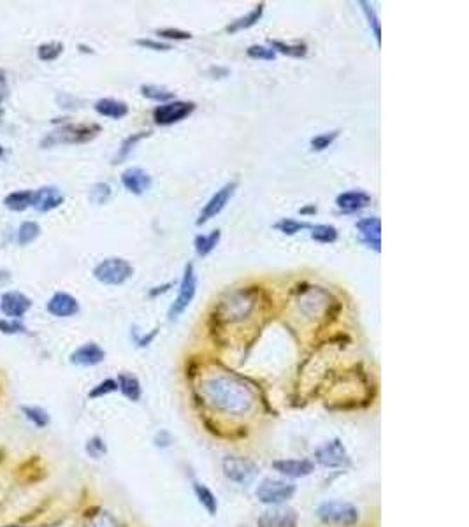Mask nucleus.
<instances>
[{
    "label": "nucleus",
    "mask_w": 469,
    "mask_h": 527,
    "mask_svg": "<svg viewBox=\"0 0 469 527\" xmlns=\"http://www.w3.org/2000/svg\"><path fill=\"white\" fill-rule=\"evenodd\" d=\"M64 53L62 42H46L37 48V58L42 62H55Z\"/></svg>",
    "instance_id": "nucleus-31"
},
{
    "label": "nucleus",
    "mask_w": 469,
    "mask_h": 527,
    "mask_svg": "<svg viewBox=\"0 0 469 527\" xmlns=\"http://www.w3.org/2000/svg\"><path fill=\"white\" fill-rule=\"evenodd\" d=\"M104 359H105L104 350H102L97 343L90 341V343H85V345H81L79 348L74 350V352L71 353L69 361L71 364L79 365V368H92V365L101 364Z\"/></svg>",
    "instance_id": "nucleus-11"
},
{
    "label": "nucleus",
    "mask_w": 469,
    "mask_h": 527,
    "mask_svg": "<svg viewBox=\"0 0 469 527\" xmlns=\"http://www.w3.org/2000/svg\"><path fill=\"white\" fill-rule=\"evenodd\" d=\"M157 36L164 37V39H167V41H188V39H192L190 32H185V30H179V29L157 30Z\"/></svg>",
    "instance_id": "nucleus-42"
},
{
    "label": "nucleus",
    "mask_w": 469,
    "mask_h": 527,
    "mask_svg": "<svg viewBox=\"0 0 469 527\" xmlns=\"http://www.w3.org/2000/svg\"><path fill=\"white\" fill-rule=\"evenodd\" d=\"M101 132V127L92 125H65L57 129L42 141V146L49 148L55 144H79L92 141Z\"/></svg>",
    "instance_id": "nucleus-3"
},
{
    "label": "nucleus",
    "mask_w": 469,
    "mask_h": 527,
    "mask_svg": "<svg viewBox=\"0 0 469 527\" xmlns=\"http://www.w3.org/2000/svg\"><path fill=\"white\" fill-rule=\"evenodd\" d=\"M65 197L57 187H42L34 192L32 207L39 213H48V211L57 209L64 204Z\"/></svg>",
    "instance_id": "nucleus-14"
},
{
    "label": "nucleus",
    "mask_w": 469,
    "mask_h": 527,
    "mask_svg": "<svg viewBox=\"0 0 469 527\" xmlns=\"http://www.w3.org/2000/svg\"><path fill=\"white\" fill-rule=\"evenodd\" d=\"M21 413L37 429H45L49 426L48 411L42 410L41 406H21Z\"/></svg>",
    "instance_id": "nucleus-26"
},
{
    "label": "nucleus",
    "mask_w": 469,
    "mask_h": 527,
    "mask_svg": "<svg viewBox=\"0 0 469 527\" xmlns=\"http://www.w3.org/2000/svg\"><path fill=\"white\" fill-rule=\"evenodd\" d=\"M86 527H120L118 520L114 519L111 513L107 511H101V513H95V515L90 519V522L86 524Z\"/></svg>",
    "instance_id": "nucleus-37"
},
{
    "label": "nucleus",
    "mask_w": 469,
    "mask_h": 527,
    "mask_svg": "<svg viewBox=\"0 0 469 527\" xmlns=\"http://www.w3.org/2000/svg\"><path fill=\"white\" fill-rule=\"evenodd\" d=\"M315 213H316L315 204H312V206L303 207V209H301V215H315Z\"/></svg>",
    "instance_id": "nucleus-45"
},
{
    "label": "nucleus",
    "mask_w": 469,
    "mask_h": 527,
    "mask_svg": "<svg viewBox=\"0 0 469 527\" xmlns=\"http://www.w3.org/2000/svg\"><path fill=\"white\" fill-rule=\"evenodd\" d=\"M0 85H4V73L0 70Z\"/></svg>",
    "instance_id": "nucleus-47"
},
{
    "label": "nucleus",
    "mask_w": 469,
    "mask_h": 527,
    "mask_svg": "<svg viewBox=\"0 0 469 527\" xmlns=\"http://www.w3.org/2000/svg\"><path fill=\"white\" fill-rule=\"evenodd\" d=\"M194 492L195 498L199 499V503L203 504L204 510H206L210 515H216V511H218V499L213 494V491L207 489L204 483L194 482Z\"/></svg>",
    "instance_id": "nucleus-23"
},
{
    "label": "nucleus",
    "mask_w": 469,
    "mask_h": 527,
    "mask_svg": "<svg viewBox=\"0 0 469 527\" xmlns=\"http://www.w3.org/2000/svg\"><path fill=\"white\" fill-rule=\"evenodd\" d=\"M246 55L253 60H275L276 53L271 48L262 44H253L246 49Z\"/></svg>",
    "instance_id": "nucleus-38"
},
{
    "label": "nucleus",
    "mask_w": 469,
    "mask_h": 527,
    "mask_svg": "<svg viewBox=\"0 0 469 527\" xmlns=\"http://www.w3.org/2000/svg\"><path fill=\"white\" fill-rule=\"evenodd\" d=\"M236 188H238V183L232 181V183H227V185H223L220 190H216V194H214L213 197L207 201V204L203 207V211H201V215H199V218H197V225H204V223L210 222L211 218H214L216 215H220V213L225 209L227 204H229V201L232 199V195H234Z\"/></svg>",
    "instance_id": "nucleus-10"
},
{
    "label": "nucleus",
    "mask_w": 469,
    "mask_h": 527,
    "mask_svg": "<svg viewBox=\"0 0 469 527\" xmlns=\"http://www.w3.org/2000/svg\"><path fill=\"white\" fill-rule=\"evenodd\" d=\"M340 136V130H332V132H325V134H318L309 141V146L313 151H324L331 146L332 142L336 141Z\"/></svg>",
    "instance_id": "nucleus-34"
},
{
    "label": "nucleus",
    "mask_w": 469,
    "mask_h": 527,
    "mask_svg": "<svg viewBox=\"0 0 469 527\" xmlns=\"http://www.w3.org/2000/svg\"><path fill=\"white\" fill-rule=\"evenodd\" d=\"M41 235V227L36 222H23L18 229V244L27 246Z\"/></svg>",
    "instance_id": "nucleus-29"
},
{
    "label": "nucleus",
    "mask_w": 469,
    "mask_h": 527,
    "mask_svg": "<svg viewBox=\"0 0 469 527\" xmlns=\"http://www.w3.org/2000/svg\"><path fill=\"white\" fill-rule=\"evenodd\" d=\"M118 390L125 396L127 399H130V401H139L141 399V394H142V389H141V383H139V380L134 374H129V373H120L118 374Z\"/></svg>",
    "instance_id": "nucleus-21"
},
{
    "label": "nucleus",
    "mask_w": 469,
    "mask_h": 527,
    "mask_svg": "<svg viewBox=\"0 0 469 527\" xmlns=\"http://www.w3.org/2000/svg\"><path fill=\"white\" fill-rule=\"evenodd\" d=\"M201 392L213 408L227 415H243L253 406L251 390L234 378H207L201 385Z\"/></svg>",
    "instance_id": "nucleus-1"
},
{
    "label": "nucleus",
    "mask_w": 469,
    "mask_h": 527,
    "mask_svg": "<svg viewBox=\"0 0 469 527\" xmlns=\"http://www.w3.org/2000/svg\"><path fill=\"white\" fill-rule=\"evenodd\" d=\"M271 44V49L275 53H281V55H287V57H294V58H303L306 57L307 53V46L304 42H296V44H287L283 41H269Z\"/></svg>",
    "instance_id": "nucleus-28"
},
{
    "label": "nucleus",
    "mask_w": 469,
    "mask_h": 527,
    "mask_svg": "<svg viewBox=\"0 0 469 527\" xmlns=\"http://www.w3.org/2000/svg\"><path fill=\"white\" fill-rule=\"evenodd\" d=\"M148 136H150V132H138V134H134V136H130V138H127L125 141L122 142V148H120L118 155L114 157V164H122L123 160L129 157L130 151L134 150V146H136V144H138V142L141 141L142 138H148Z\"/></svg>",
    "instance_id": "nucleus-33"
},
{
    "label": "nucleus",
    "mask_w": 469,
    "mask_h": 527,
    "mask_svg": "<svg viewBox=\"0 0 469 527\" xmlns=\"http://www.w3.org/2000/svg\"><path fill=\"white\" fill-rule=\"evenodd\" d=\"M260 527H297V513L292 508H271L259 519Z\"/></svg>",
    "instance_id": "nucleus-16"
},
{
    "label": "nucleus",
    "mask_w": 469,
    "mask_h": 527,
    "mask_svg": "<svg viewBox=\"0 0 469 527\" xmlns=\"http://www.w3.org/2000/svg\"><path fill=\"white\" fill-rule=\"evenodd\" d=\"M318 519L329 526L338 527H352L359 522L360 515L353 504L343 503V501H329L316 510Z\"/></svg>",
    "instance_id": "nucleus-4"
},
{
    "label": "nucleus",
    "mask_w": 469,
    "mask_h": 527,
    "mask_svg": "<svg viewBox=\"0 0 469 527\" xmlns=\"http://www.w3.org/2000/svg\"><path fill=\"white\" fill-rule=\"evenodd\" d=\"M122 185L134 195H142L150 190L151 176L141 167H129L122 172Z\"/></svg>",
    "instance_id": "nucleus-15"
},
{
    "label": "nucleus",
    "mask_w": 469,
    "mask_h": 527,
    "mask_svg": "<svg viewBox=\"0 0 469 527\" xmlns=\"http://www.w3.org/2000/svg\"><path fill=\"white\" fill-rule=\"evenodd\" d=\"M371 195L364 190H348L336 197V206L344 213H357L371 204Z\"/></svg>",
    "instance_id": "nucleus-19"
},
{
    "label": "nucleus",
    "mask_w": 469,
    "mask_h": 527,
    "mask_svg": "<svg viewBox=\"0 0 469 527\" xmlns=\"http://www.w3.org/2000/svg\"><path fill=\"white\" fill-rule=\"evenodd\" d=\"M194 111H195L194 102L170 101L155 107L153 122L157 123V125L169 127V125H174V123H179L181 120H185V118H188Z\"/></svg>",
    "instance_id": "nucleus-8"
},
{
    "label": "nucleus",
    "mask_w": 469,
    "mask_h": 527,
    "mask_svg": "<svg viewBox=\"0 0 469 527\" xmlns=\"http://www.w3.org/2000/svg\"><path fill=\"white\" fill-rule=\"evenodd\" d=\"M79 48H81V51H85V53H93L92 48H86V46H79Z\"/></svg>",
    "instance_id": "nucleus-46"
},
{
    "label": "nucleus",
    "mask_w": 469,
    "mask_h": 527,
    "mask_svg": "<svg viewBox=\"0 0 469 527\" xmlns=\"http://www.w3.org/2000/svg\"><path fill=\"white\" fill-rule=\"evenodd\" d=\"M46 308H48L49 315L58 316V318H69V316H74L79 311V303L71 294L57 292L48 300Z\"/></svg>",
    "instance_id": "nucleus-18"
},
{
    "label": "nucleus",
    "mask_w": 469,
    "mask_h": 527,
    "mask_svg": "<svg viewBox=\"0 0 469 527\" xmlns=\"http://www.w3.org/2000/svg\"><path fill=\"white\" fill-rule=\"evenodd\" d=\"M2 157H4V148L0 146V158H2Z\"/></svg>",
    "instance_id": "nucleus-48"
},
{
    "label": "nucleus",
    "mask_w": 469,
    "mask_h": 527,
    "mask_svg": "<svg viewBox=\"0 0 469 527\" xmlns=\"http://www.w3.org/2000/svg\"><path fill=\"white\" fill-rule=\"evenodd\" d=\"M116 390H118L116 380H111V378H107V380L101 381L99 385H95L92 390H90L88 398L97 399V398H102V396H107V394H111V392H116Z\"/></svg>",
    "instance_id": "nucleus-36"
},
{
    "label": "nucleus",
    "mask_w": 469,
    "mask_h": 527,
    "mask_svg": "<svg viewBox=\"0 0 469 527\" xmlns=\"http://www.w3.org/2000/svg\"><path fill=\"white\" fill-rule=\"evenodd\" d=\"M105 452H107V446H105L104 439L99 438V436H95V438H92L86 443V454H88L90 457L101 459L102 455H105Z\"/></svg>",
    "instance_id": "nucleus-41"
},
{
    "label": "nucleus",
    "mask_w": 469,
    "mask_h": 527,
    "mask_svg": "<svg viewBox=\"0 0 469 527\" xmlns=\"http://www.w3.org/2000/svg\"><path fill=\"white\" fill-rule=\"evenodd\" d=\"M138 44L146 49H153V51H169L170 49V44H167V42L151 41V39H139Z\"/></svg>",
    "instance_id": "nucleus-43"
},
{
    "label": "nucleus",
    "mask_w": 469,
    "mask_h": 527,
    "mask_svg": "<svg viewBox=\"0 0 469 527\" xmlns=\"http://www.w3.org/2000/svg\"><path fill=\"white\" fill-rule=\"evenodd\" d=\"M312 240L318 241V243H334L338 240V229L334 225H327V223H320L312 227Z\"/></svg>",
    "instance_id": "nucleus-30"
},
{
    "label": "nucleus",
    "mask_w": 469,
    "mask_h": 527,
    "mask_svg": "<svg viewBox=\"0 0 469 527\" xmlns=\"http://www.w3.org/2000/svg\"><path fill=\"white\" fill-rule=\"evenodd\" d=\"M264 8H266V4H264V2H260L259 5H255V8L248 12L246 16H241V18H238L236 21H232V23L229 25L225 30L229 34H236V32H241V30L251 29V27H253V25H255L257 21L262 18Z\"/></svg>",
    "instance_id": "nucleus-22"
},
{
    "label": "nucleus",
    "mask_w": 469,
    "mask_h": 527,
    "mask_svg": "<svg viewBox=\"0 0 469 527\" xmlns=\"http://www.w3.org/2000/svg\"><path fill=\"white\" fill-rule=\"evenodd\" d=\"M220 235H222L220 229H216V231H213L211 234H207V235L199 234L197 237L194 240V246H195V252H197V255L199 257L210 255L214 248H216V244H218Z\"/></svg>",
    "instance_id": "nucleus-24"
},
{
    "label": "nucleus",
    "mask_w": 469,
    "mask_h": 527,
    "mask_svg": "<svg viewBox=\"0 0 469 527\" xmlns=\"http://www.w3.org/2000/svg\"><path fill=\"white\" fill-rule=\"evenodd\" d=\"M34 192L32 190H20L12 192L4 199V206L11 211H25L29 206H32Z\"/></svg>",
    "instance_id": "nucleus-25"
},
{
    "label": "nucleus",
    "mask_w": 469,
    "mask_h": 527,
    "mask_svg": "<svg viewBox=\"0 0 469 527\" xmlns=\"http://www.w3.org/2000/svg\"><path fill=\"white\" fill-rule=\"evenodd\" d=\"M315 459L320 466L331 467V470H336V467H348L350 466V455H348L346 448L341 443V439H331V441H325L324 445H320L315 450Z\"/></svg>",
    "instance_id": "nucleus-9"
},
{
    "label": "nucleus",
    "mask_w": 469,
    "mask_h": 527,
    "mask_svg": "<svg viewBox=\"0 0 469 527\" xmlns=\"http://www.w3.org/2000/svg\"><path fill=\"white\" fill-rule=\"evenodd\" d=\"M222 470L227 478L238 483V485H250L259 474V467L251 461L243 457H234V455L223 459Z\"/></svg>",
    "instance_id": "nucleus-7"
},
{
    "label": "nucleus",
    "mask_w": 469,
    "mask_h": 527,
    "mask_svg": "<svg viewBox=\"0 0 469 527\" xmlns=\"http://www.w3.org/2000/svg\"><path fill=\"white\" fill-rule=\"evenodd\" d=\"M32 308V300L20 292H5L0 299V309L9 318H21L25 313Z\"/></svg>",
    "instance_id": "nucleus-17"
},
{
    "label": "nucleus",
    "mask_w": 469,
    "mask_h": 527,
    "mask_svg": "<svg viewBox=\"0 0 469 527\" xmlns=\"http://www.w3.org/2000/svg\"><path fill=\"white\" fill-rule=\"evenodd\" d=\"M275 229H278L279 232H283L285 235H296L297 232L304 231V229H312V225L307 222H299V220L294 218H283L279 220L278 223H275Z\"/></svg>",
    "instance_id": "nucleus-32"
},
{
    "label": "nucleus",
    "mask_w": 469,
    "mask_h": 527,
    "mask_svg": "<svg viewBox=\"0 0 469 527\" xmlns=\"http://www.w3.org/2000/svg\"><path fill=\"white\" fill-rule=\"evenodd\" d=\"M170 287H173V283L162 285V287H155L153 290H150V297H157L158 294H164V292H167V290H169Z\"/></svg>",
    "instance_id": "nucleus-44"
},
{
    "label": "nucleus",
    "mask_w": 469,
    "mask_h": 527,
    "mask_svg": "<svg viewBox=\"0 0 469 527\" xmlns=\"http://www.w3.org/2000/svg\"><path fill=\"white\" fill-rule=\"evenodd\" d=\"M141 94L142 97L150 99V101L160 102V104H166V102L176 101V95L170 90L164 88V86H157V85H142L141 86Z\"/></svg>",
    "instance_id": "nucleus-27"
},
{
    "label": "nucleus",
    "mask_w": 469,
    "mask_h": 527,
    "mask_svg": "<svg viewBox=\"0 0 469 527\" xmlns=\"http://www.w3.org/2000/svg\"><path fill=\"white\" fill-rule=\"evenodd\" d=\"M360 5H362V9H364V12H366V16H368L369 25H371V29H372V34H375V37H377V41L380 42L381 41V29H380V21H378L377 12H375L372 5L368 4V2H360Z\"/></svg>",
    "instance_id": "nucleus-40"
},
{
    "label": "nucleus",
    "mask_w": 469,
    "mask_h": 527,
    "mask_svg": "<svg viewBox=\"0 0 469 527\" xmlns=\"http://www.w3.org/2000/svg\"><path fill=\"white\" fill-rule=\"evenodd\" d=\"M357 231L360 234V240L364 241L369 248L375 252H381V222L377 216H369L357 222Z\"/></svg>",
    "instance_id": "nucleus-13"
},
{
    "label": "nucleus",
    "mask_w": 469,
    "mask_h": 527,
    "mask_svg": "<svg viewBox=\"0 0 469 527\" xmlns=\"http://www.w3.org/2000/svg\"><path fill=\"white\" fill-rule=\"evenodd\" d=\"M93 107L101 116L113 118V120H122L129 114V105L123 101H116V99H101V101L95 102Z\"/></svg>",
    "instance_id": "nucleus-20"
},
{
    "label": "nucleus",
    "mask_w": 469,
    "mask_h": 527,
    "mask_svg": "<svg viewBox=\"0 0 469 527\" xmlns=\"http://www.w3.org/2000/svg\"><path fill=\"white\" fill-rule=\"evenodd\" d=\"M294 494H296V485L283 482V480L272 478L262 480L255 491V496L260 503L271 504V506H278V504L287 503L288 499L294 498Z\"/></svg>",
    "instance_id": "nucleus-5"
},
{
    "label": "nucleus",
    "mask_w": 469,
    "mask_h": 527,
    "mask_svg": "<svg viewBox=\"0 0 469 527\" xmlns=\"http://www.w3.org/2000/svg\"><path fill=\"white\" fill-rule=\"evenodd\" d=\"M195 290H197V278H195L194 264L188 262L185 266V274H183L181 283H179L178 297H176V300H174L173 306L169 308V313H167L170 322L178 320L179 316H181V313L190 306V303L195 297Z\"/></svg>",
    "instance_id": "nucleus-6"
},
{
    "label": "nucleus",
    "mask_w": 469,
    "mask_h": 527,
    "mask_svg": "<svg viewBox=\"0 0 469 527\" xmlns=\"http://www.w3.org/2000/svg\"><path fill=\"white\" fill-rule=\"evenodd\" d=\"M0 333L2 334H27V327L16 318H5L0 320Z\"/></svg>",
    "instance_id": "nucleus-39"
},
{
    "label": "nucleus",
    "mask_w": 469,
    "mask_h": 527,
    "mask_svg": "<svg viewBox=\"0 0 469 527\" xmlns=\"http://www.w3.org/2000/svg\"><path fill=\"white\" fill-rule=\"evenodd\" d=\"M134 274V268L129 260L120 259V257H111V259L102 260L101 264L93 269V278L110 287H118L123 285L127 280H130Z\"/></svg>",
    "instance_id": "nucleus-2"
},
{
    "label": "nucleus",
    "mask_w": 469,
    "mask_h": 527,
    "mask_svg": "<svg viewBox=\"0 0 469 527\" xmlns=\"http://www.w3.org/2000/svg\"><path fill=\"white\" fill-rule=\"evenodd\" d=\"M111 197V187L107 183H95L90 190V201L93 204H105Z\"/></svg>",
    "instance_id": "nucleus-35"
},
{
    "label": "nucleus",
    "mask_w": 469,
    "mask_h": 527,
    "mask_svg": "<svg viewBox=\"0 0 469 527\" xmlns=\"http://www.w3.org/2000/svg\"><path fill=\"white\" fill-rule=\"evenodd\" d=\"M272 467L287 478H304L315 471V464L307 459H281L272 463Z\"/></svg>",
    "instance_id": "nucleus-12"
}]
</instances>
